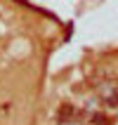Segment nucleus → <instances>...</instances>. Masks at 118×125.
Listing matches in <instances>:
<instances>
[{
  "label": "nucleus",
  "instance_id": "2",
  "mask_svg": "<svg viewBox=\"0 0 118 125\" xmlns=\"http://www.w3.org/2000/svg\"><path fill=\"white\" fill-rule=\"evenodd\" d=\"M90 125H109V118H106L104 113H97V116H92Z\"/></svg>",
  "mask_w": 118,
  "mask_h": 125
},
{
  "label": "nucleus",
  "instance_id": "1",
  "mask_svg": "<svg viewBox=\"0 0 118 125\" xmlns=\"http://www.w3.org/2000/svg\"><path fill=\"white\" fill-rule=\"evenodd\" d=\"M71 113H73V109H71L69 104H64L62 109H59V123H66V120L71 118Z\"/></svg>",
  "mask_w": 118,
  "mask_h": 125
}]
</instances>
